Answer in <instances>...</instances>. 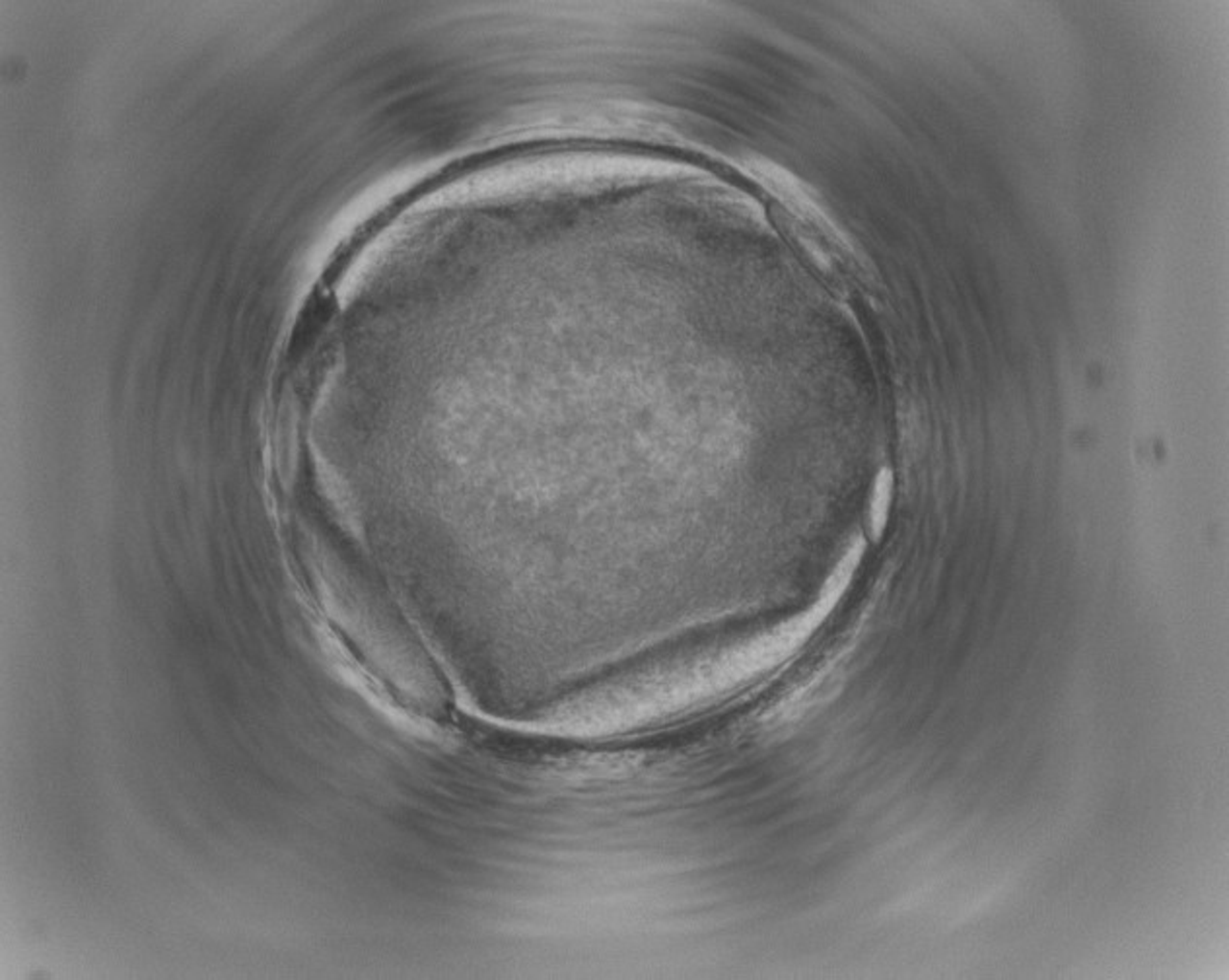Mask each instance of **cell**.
I'll return each mask as SVG.
<instances>
[{
  "label": "cell",
  "mask_w": 1229,
  "mask_h": 980,
  "mask_svg": "<svg viewBox=\"0 0 1229 980\" xmlns=\"http://www.w3.org/2000/svg\"><path fill=\"white\" fill-rule=\"evenodd\" d=\"M891 497H893V475L883 469L873 484V493H872V502H870V531L872 537L877 541L885 529L887 518H889V506H891Z\"/></svg>",
  "instance_id": "6da1fadb"
}]
</instances>
